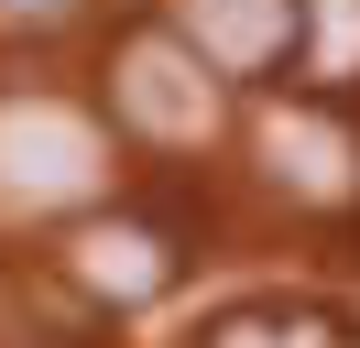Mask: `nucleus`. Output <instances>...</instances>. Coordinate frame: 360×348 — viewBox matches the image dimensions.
Returning a JSON list of instances; mask_svg holds the SVG:
<instances>
[{"label":"nucleus","mask_w":360,"mask_h":348,"mask_svg":"<svg viewBox=\"0 0 360 348\" xmlns=\"http://www.w3.org/2000/svg\"><path fill=\"white\" fill-rule=\"evenodd\" d=\"M349 44H360V0H316V76H349Z\"/></svg>","instance_id":"6"},{"label":"nucleus","mask_w":360,"mask_h":348,"mask_svg":"<svg viewBox=\"0 0 360 348\" xmlns=\"http://www.w3.org/2000/svg\"><path fill=\"white\" fill-rule=\"evenodd\" d=\"M110 109L120 130H142V142H207L219 130V87H207V55L175 33H131L110 65Z\"/></svg>","instance_id":"1"},{"label":"nucleus","mask_w":360,"mask_h":348,"mask_svg":"<svg viewBox=\"0 0 360 348\" xmlns=\"http://www.w3.org/2000/svg\"><path fill=\"white\" fill-rule=\"evenodd\" d=\"M273 174H284L306 207H338V196L360 185V152H349V130H338L328 109H284V120H273Z\"/></svg>","instance_id":"4"},{"label":"nucleus","mask_w":360,"mask_h":348,"mask_svg":"<svg viewBox=\"0 0 360 348\" xmlns=\"http://www.w3.org/2000/svg\"><path fill=\"white\" fill-rule=\"evenodd\" d=\"M0 185L11 196H88L98 185V130L77 109H0Z\"/></svg>","instance_id":"2"},{"label":"nucleus","mask_w":360,"mask_h":348,"mask_svg":"<svg viewBox=\"0 0 360 348\" xmlns=\"http://www.w3.org/2000/svg\"><path fill=\"white\" fill-rule=\"evenodd\" d=\"M186 33L207 65H273L295 44V0H186Z\"/></svg>","instance_id":"5"},{"label":"nucleus","mask_w":360,"mask_h":348,"mask_svg":"<svg viewBox=\"0 0 360 348\" xmlns=\"http://www.w3.org/2000/svg\"><path fill=\"white\" fill-rule=\"evenodd\" d=\"M66 272L88 283V294L142 304V294H164V283H175V250H164V229H153V218H98V229H77Z\"/></svg>","instance_id":"3"},{"label":"nucleus","mask_w":360,"mask_h":348,"mask_svg":"<svg viewBox=\"0 0 360 348\" xmlns=\"http://www.w3.org/2000/svg\"><path fill=\"white\" fill-rule=\"evenodd\" d=\"M0 22H22V33H66L77 0H0Z\"/></svg>","instance_id":"7"}]
</instances>
